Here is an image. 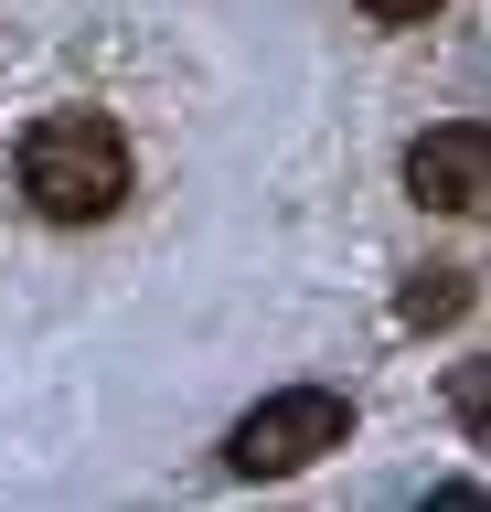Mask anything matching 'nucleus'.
<instances>
[{
  "label": "nucleus",
  "mask_w": 491,
  "mask_h": 512,
  "mask_svg": "<svg viewBox=\"0 0 491 512\" xmlns=\"http://www.w3.org/2000/svg\"><path fill=\"white\" fill-rule=\"evenodd\" d=\"M342 438H353V406H342L331 384H289V395H267V406L235 416L225 459H235L246 480H289V470H310V459L342 448Z\"/></svg>",
  "instance_id": "f03ea898"
},
{
  "label": "nucleus",
  "mask_w": 491,
  "mask_h": 512,
  "mask_svg": "<svg viewBox=\"0 0 491 512\" xmlns=\"http://www.w3.org/2000/svg\"><path fill=\"white\" fill-rule=\"evenodd\" d=\"M22 203L43 224H107L129 203V139L107 118H86V107L33 118V139H22Z\"/></svg>",
  "instance_id": "f257e3e1"
},
{
  "label": "nucleus",
  "mask_w": 491,
  "mask_h": 512,
  "mask_svg": "<svg viewBox=\"0 0 491 512\" xmlns=\"http://www.w3.org/2000/svg\"><path fill=\"white\" fill-rule=\"evenodd\" d=\"M363 11H374V22H427L438 0H363Z\"/></svg>",
  "instance_id": "39448f33"
},
{
  "label": "nucleus",
  "mask_w": 491,
  "mask_h": 512,
  "mask_svg": "<svg viewBox=\"0 0 491 512\" xmlns=\"http://www.w3.org/2000/svg\"><path fill=\"white\" fill-rule=\"evenodd\" d=\"M406 192L438 203V214H481V203H491V128L481 118L427 128L417 150H406Z\"/></svg>",
  "instance_id": "7ed1b4c3"
},
{
  "label": "nucleus",
  "mask_w": 491,
  "mask_h": 512,
  "mask_svg": "<svg viewBox=\"0 0 491 512\" xmlns=\"http://www.w3.org/2000/svg\"><path fill=\"white\" fill-rule=\"evenodd\" d=\"M459 310H470V288H459V267H427V278L406 288V320H417V331H427V320H459Z\"/></svg>",
  "instance_id": "20e7f679"
}]
</instances>
